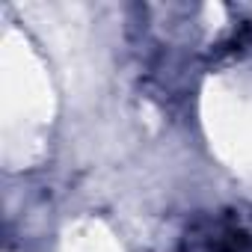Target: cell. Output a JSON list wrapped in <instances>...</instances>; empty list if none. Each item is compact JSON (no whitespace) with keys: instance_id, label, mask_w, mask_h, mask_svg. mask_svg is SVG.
<instances>
[]
</instances>
